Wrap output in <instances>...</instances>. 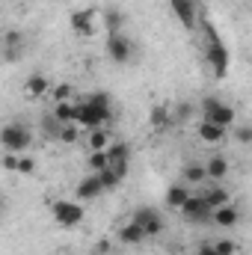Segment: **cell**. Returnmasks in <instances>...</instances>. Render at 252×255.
<instances>
[{
	"label": "cell",
	"instance_id": "3957f363",
	"mask_svg": "<svg viewBox=\"0 0 252 255\" xmlns=\"http://www.w3.org/2000/svg\"><path fill=\"white\" fill-rule=\"evenodd\" d=\"M202 116H205L208 122H214V125L226 128V130L235 125V110H232L226 101H220V98H205V101H202Z\"/></svg>",
	"mask_w": 252,
	"mask_h": 255
},
{
	"label": "cell",
	"instance_id": "d6a6232c",
	"mask_svg": "<svg viewBox=\"0 0 252 255\" xmlns=\"http://www.w3.org/2000/svg\"><path fill=\"white\" fill-rule=\"evenodd\" d=\"M196 255H220V253L214 250V244H199V250H196Z\"/></svg>",
	"mask_w": 252,
	"mask_h": 255
},
{
	"label": "cell",
	"instance_id": "52a82bcc",
	"mask_svg": "<svg viewBox=\"0 0 252 255\" xmlns=\"http://www.w3.org/2000/svg\"><path fill=\"white\" fill-rule=\"evenodd\" d=\"M130 220H133V223H139V226L145 229V235H148V238L160 235V232H163V226H166V223H163V214H160L157 208H151V205H142V208H136Z\"/></svg>",
	"mask_w": 252,
	"mask_h": 255
},
{
	"label": "cell",
	"instance_id": "4dcf8cb0",
	"mask_svg": "<svg viewBox=\"0 0 252 255\" xmlns=\"http://www.w3.org/2000/svg\"><path fill=\"white\" fill-rule=\"evenodd\" d=\"M235 133H238V139H241V142H252V128L250 125H241Z\"/></svg>",
	"mask_w": 252,
	"mask_h": 255
},
{
	"label": "cell",
	"instance_id": "f1b7e54d",
	"mask_svg": "<svg viewBox=\"0 0 252 255\" xmlns=\"http://www.w3.org/2000/svg\"><path fill=\"white\" fill-rule=\"evenodd\" d=\"M60 142H68V145H71V142H77V128H74V125H65L63 133H60Z\"/></svg>",
	"mask_w": 252,
	"mask_h": 255
},
{
	"label": "cell",
	"instance_id": "836d02e7",
	"mask_svg": "<svg viewBox=\"0 0 252 255\" xmlns=\"http://www.w3.org/2000/svg\"><path fill=\"white\" fill-rule=\"evenodd\" d=\"M107 250H110V244H107V241H101V244L95 247V253H98V255H104V253H107Z\"/></svg>",
	"mask_w": 252,
	"mask_h": 255
},
{
	"label": "cell",
	"instance_id": "ffe728a7",
	"mask_svg": "<svg viewBox=\"0 0 252 255\" xmlns=\"http://www.w3.org/2000/svg\"><path fill=\"white\" fill-rule=\"evenodd\" d=\"M199 136H202L205 142H220V139L226 136V128H220V125H214V122H208V119H202Z\"/></svg>",
	"mask_w": 252,
	"mask_h": 255
},
{
	"label": "cell",
	"instance_id": "277c9868",
	"mask_svg": "<svg viewBox=\"0 0 252 255\" xmlns=\"http://www.w3.org/2000/svg\"><path fill=\"white\" fill-rule=\"evenodd\" d=\"M181 217L187 220L190 226H208L211 220H214V208L205 202V196L199 193V196H190L187 205L181 208Z\"/></svg>",
	"mask_w": 252,
	"mask_h": 255
},
{
	"label": "cell",
	"instance_id": "4fadbf2b",
	"mask_svg": "<svg viewBox=\"0 0 252 255\" xmlns=\"http://www.w3.org/2000/svg\"><path fill=\"white\" fill-rule=\"evenodd\" d=\"M145 238H148L145 229H142L139 223H133V220H127L125 226L119 229V244H125V247H139Z\"/></svg>",
	"mask_w": 252,
	"mask_h": 255
},
{
	"label": "cell",
	"instance_id": "6da1fadb",
	"mask_svg": "<svg viewBox=\"0 0 252 255\" xmlns=\"http://www.w3.org/2000/svg\"><path fill=\"white\" fill-rule=\"evenodd\" d=\"M33 142V130L27 125H18V122H9L0 133V145L9 151V154H24Z\"/></svg>",
	"mask_w": 252,
	"mask_h": 255
},
{
	"label": "cell",
	"instance_id": "cb8c5ba5",
	"mask_svg": "<svg viewBox=\"0 0 252 255\" xmlns=\"http://www.w3.org/2000/svg\"><path fill=\"white\" fill-rule=\"evenodd\" d=\"M86 163H89V172H104L110 166V157H107V151H92Z\"/></svg>",
	"mask_w": 252,
	"mask_h": 255
},
{
	"label": "cell",
	"instance_id": "4316f807",
	"mask_svg": "<svg viewBox=\"0 0 252 255\" xmlns=\"http://www.w3.org/2000/svg\"><path fill=\"white\" fill-rule=\"evenodd\" d=\"M60 101H71V86L68 83H60L54 89V104H60Z\"/></svg>",
	"mask_w": 252,
	"mask_h": 255
},
{
	"label": "cell",
	"instance_id": "2e32d148",
	"mask_svg": "<svg viewBox=\"0 0 252 255\" xmlns=\"http://www.w3.org/2000/svg\"><path fill=\"white\" fill-rule=\"evenodd\" d=\"M54 116H57L63 125H77L80 104H77V101H60V104H54Z\"/></svg>",
	"mask_w": 252,
	"mask_h": 255
},
{
	"label": "cell",
	"instance_id": "44dd1931",
	"mask_svg": "<svg viewBox=\"0 0 252 255\" xmlns=\"http://www.w3.org/2000/svg\"><path fill=\"white\" fill-rule=\"evenodd\" d=\"M39 125H42V133H45V136H51V139H60V133H63V128H65L54 113H45Z\"/></svg>",
	"mask_w": 252,
	"mask_h": 255
},
{
	"label": "cell",
	"instance_id": "e0dca14e",
	"mask_svg": "<svg viewBox=\"0 0 252 255\" xmlns=\"http://www.w3.org/2000/svg\"><path fill=\"white\" fill-rule=\"evenodd\" d=\"M190 196H193V193H190L187 184H172V187L166 190V205H169V208H175V211H181V208L187 205Z\"/></svg>",
	"mask_w": 252,
	"mask_h": 255
},
{
	"label": "cell",
	"instance_id": "5bb4252c",
	"mask_svg": "<svg viewBox=\"0 0 252 255\" xmlns=\"http://www.w3.org/2000/svg\"><path fill=\"white\" fill-rule=\"evenodd\" d=\"M211 223L220 226V229H235V226L241 223V211H238L235 205H223V208L214 211V220H211Z\"/></svg>",
	"mask_w": 252,
	"mask_h": 255
},
{
	"label": "cell",
	"instance_id": "1f68e13d",
	"mask_svg": "<svg viewBox=\"0 0 252 255\" xmlns=\"http://www.w3.org/2000/svg\"><path fill=\"white\" fill-rule=\"evenodd\" d=\"M18 160H21V157H15V154H9V151H6V157H3V166H6V169H18Z\"/></svg>",
	"mask_w": 252,
	"mask_h": 255
},
{
	"label": "cell",
	"instance_id": "83f0119b",
	"mask_svg": "<svg viewBox=\"0 0 252 255\" xmlns=\"http://www.w3.org/2000/svg\"><path fill=\"white\" fill-rule=\"evenodd\" d=\"M151 119H154V125L157 128H166L169 125V113H166V107H163V104L154 107V116H151Z\"/></svg>",
	"mask_w": 252,
	"mask_h": 255
},
{
	"label": "cell",
	"instance_id": "ba28073f",
	"mask_svg": "<svg viewBox=\"0 0 252 255\" xmlns=\"http://www.w3.org/2000/svg\"><path fill=\"white\" fill-rule=\"evenodd\" d=\"M205 27H208V42H205L208 63L214 65V71H217V74H223V71H226V65H229V54H226V48H223L220 36L214 33V27H211V24H205Z\"/></svg>",
	"mask_w": 252,
	"mask_h": 255
},
{
	"label": "cell",
	"instance_id": "484cf974",
	"mask_svg": "<svg viewBox=\"0 0 252 255\" xmlns=\"http://www.w3.org/2000/svg\"><path fill=\"white\" fill-rule=\"evenodd\" d=\"M214 250H217L220 255H241L238 241H232V238H223V241H217V244H214Z\"/></svg>",
	"mask_w": 252,
	"mask_h": 255
},
{
	"label": "cell",
	"instance_id": "d6986e66",
	"mask_svg": "<svg viewBox=\"0 0 252 255\" xmlns=\"http://www.w3.org/2000/svg\"><path fill=\"white\" fill-rule=\"evenodd\" d=\"M205 169H208V178L220 181V178H226V175H229V160H226L223 154H214V157L205 163Z\"/></svg>",
	"mask_w": 252,
	"mask_h": 255
},
{
	"label": "cell",
	"instance_id": "f546056e",
	"mask_svg": "<svg viewBox=\"0 0 252 255\" xmlns=\"http://www.w3.org/2000/svg\"><path fill=\"white\" fill-rule=\"evenodd\" d=\"M33 169H36V163H33V157H21V160H18V172H21V175H30Z\"/></svg>",
	"mask_w": 252,
	"mask_h": 255
},
{
	"label": "cell",
	"instance_id": "8992f818",
	"mask_svg": "<svg viewBox=\"0 0 252 255\" xmlns=\"http://www.w3.org/2000/svg\"><path fill=\"white\" fill-rule=\"evenodd\" d=\"M107 57H110L116 65H125V63L133 60V42L127 39L122 30L107 36Z\"/></svg>",
	"mask_w": 252,
	"mask_h": 255
},
{
	"label": "cell",
	"instance_id": "5b68a950",
	"mask_svg": "<svg viewBox=\"0 0 252 255\" xmlns=\"http://www.w3.org/2000/svg\"><path fill=\"white\" fill-rule=\"evenodd\" d=\"M113 119V107H98V104H89V101H80V116H77V125L89 128H104Z\"/></svg>",
	"mask_w": 252,
	"mask_h": 255
},
{
	"label": "cell",
	"instance_id": "9c48e42d",
	"mask_svg": "<svg viewBox=\"0 0 252 255\" xmlns=\"http://www.w3.org/2000/svg\"><path fill=\"white\" fill-rule=\"evenodd\" d=\"M169 6H172V12H175V18L181 21V27L184 30H196V0H169Z\"/></svg>",
	"mask_w": 252,
	"mask_h": 255
},
{
	"label": "cell",
	"instance_id": "8fae6325",
	"mask_svg": "<svg viewBox=\"0 0 252 255\" xmlns=\"http://www.w3.org/2000/svg\"><path fill=\"white\" fill-rule=\"evenodd\" d=\"M71 30L77 36H92L95 33V9H80V12H71Z\"/></svg>",
	"mask_w": 252,
	"mask_h": 255
},
{
	"label": "cell",
	"instance_id": "ac0fdd59",
	"mask_svg": "<svg viewBox=\"0 0 252 255\" xmlns=\"http://www.w3.org/2000/svg\"><path fill=\"white\" fill-rule=\"evenodd\" d=\"M202 196H205V202L217 211V208H223V205H232L229 202V190L226 187H220V184H214V187H208V190H202Z\"/></svg>",
	"mask_w": 252,
	"mask_h": 255
},
{
	"label": "cell",
	"instance_id": "7402d4cb",
	"mask_svg": "<svg viewBox=\"0 0 252 255\" xmlns=\"http://www.w3.org/2000/svg\"><path fill=\"white\" fill-rule=\"evenodd\" d=\"M107 130L104 128H95V130H89V148L92 151H107Z\"/></svg>",
	"mask_w": 252,
	"mask_h": 255
},
{
	"label": "cell",
	"instance_id": "30bf717a",
	"mask_svg": "<svg viewBox=\"0 0 252 255\" xmlns=\"http://www.w3.org/2000/svg\"><path fill=\"white\" fill-rule=\"evenodd\" d=\"M104 193H107V187L101 184V178H98L95 172L83 175L80 184H77V199H83V202H92V199H98V196H104Z\"/></svg>",
	"mask_w": 252,
	"mask_h": 255
},
{
	"label": "cell",
	"instance_id": "7c38bea8",
	"mask_svg": "<svg viewBox=\"0 0 252 255\" xmlns=\"http://www.w3.org/2000/svg\"><path fill=\"white\" fill-rule=\"evenodd\" d=\"M21 54H24V36L18 30H9L3 36V57H6V63H15Z\"/></svg>",
	"mask_w": 252,
	"mask_h": 255
},
{
	"label": "cell",
	"instance_id": "9a60e30c",
	"mask_svg": "<svg viewBox=\"0 0 252 255\" xmlns=\"http://www.w3.org/2000/svg\"><path fill=\"white\" fill-rule=\"evenodd\" d=\"M24 89H27V95H33V98H42V95H48L51 89H54V83L45 77V74H30L27 80H24Z\"/></svg>",
	"mask_w": 252,
	"mask_h": 255
},
{
	"label": "cell",
	"instance_id": "7a4b0ae2",
	"mask_svg": "<svg viewBox=\"0 0 252 255\" xmlns=\"http://www.w3.org/2000/svg\"><path fill=\"white\" fill-rule=\"evenodd\" d=\"M51 214H54V223L63 226V229H74V226L83 223V205L80 202H71V199L51 202Z\"/></svg>",
	"mask_w": 252,
	"mask_h": 255
},
{
	"label": "cell",
	"instance_id": "d4e9b609",
	"mask_svg": "<svg viewBox=\"0 0 252 255\" xmlns=\"http://www.w3.org/2000/svg\"><path fill=\"white\" fill-rule=\"evenodd\" d=\"M95 175H98V178H101V184H104V187H107V190H116V187H119V184H122V175H116V172H113V169H110V166H107V169H104V172H95Z\"/></svg>",
	"mask_w": 252,
	"mask_h": 255
},
{
	"label": "cell",
	"instance_id": "603a6c76",
	"mask_svg": "<svg viewBox=\"0 0 252 255\" xmlns=\"http://www.w3.org/2000/svg\"><path fill=\"white\" fill-rule=\"evenodd\" d=\"M205 178H208V169H205V166H199V163L184 166V181H190V184H202Z\"/></svg>",
	"mask_w": 252,
	"mask_h": 255
}]
</instances>
